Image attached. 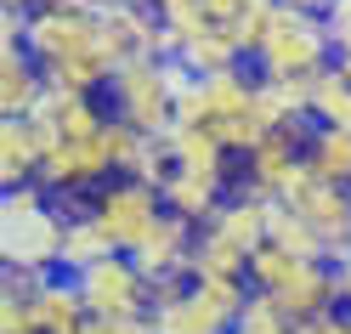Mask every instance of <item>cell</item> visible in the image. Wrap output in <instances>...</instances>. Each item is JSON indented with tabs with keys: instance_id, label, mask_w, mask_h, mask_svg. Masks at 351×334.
Listing matches in <instances>:
<instances>
[{
	"instance_id": "obj_1",
	"label": "cell",
	"mask_w": 351,
	"mask_h": 334,
	"mask_svg": "<svg viewBox=\"0 0 351 334\" xmlns=\"http://www.w3.org/2000/svg\"><path fill=\"white\" fill-rule=\"evenodd\" d=\"M62 238H69V210L46 187L40 182L6 187V204H0V261H6V272H23V278L62 272Z\"/></svg>"
},
{
	"instance_id": "obj_2",
	"label": "cell",
	"mask_w": 351,
	"mask_h": 334,
	"mask_svg": "<svg viewBox=\"0 0 351 334\" xmlns=\"http://www.w3.org/2000/svg\"><path fill=\"white\" fill-rule=\"evenodd\" d=\"M250 69L272 85H312L317 74L335 69V29H328V17L300 12V6H272Z\"/></svg>"
},
{
	"instance_id": "obj_3",
	"label": "cell",
	"mask_w": 351,
	"mask_h": 334,
	"mask_svg": "<svg viewBox=\"0 0 351 334\" xmlns=\"http://www.w3.org/2000/svg\"><path fill=\"white\" fill-rule=\"evenodd\" d=\"M250 289H255V295H267L289 323L317 318V311L340 306L335 261L295 255V250H283V243H261V250L250 255Z\"/></svg>"
},
{
	"instance_id": "obj_4",
	"label": "cell",
	"mask_w": 351,
	"mask_h": 334,
	"mask_svg": "<svg viewBox=\"0 0 351 334\" xmlns=\"http://www.w3.org/2000/svg\"><path fill=\"white\" fill-rule=\"evenodd\" d=\"M182 69H176V57L165 51H147V57H130L114 69V80H108V114L125 119L130 130H142V136H165V130L176 125V91H182Z\"/></svg>"
},
{
	"instance_id": "obj_5",
	"label": "cell",
	"mask_w": 351,
	"mask_h": 334,
	"mask_svg": "<svg viewBox=\"0 0 351 334\" xmlns=\"http://www.w3.org/2000/svg\"><path fill=\"white\" fill-rule=\"evenodd\" d=\"M69 278L80 283V300H85L91 318H142V311H153V295H159V283H153L136 266V255H125V250L102 255V261L85 266V272H69Z\"/></svg>"
},
{
	"instance_id": "obj_6",
	"label": "cell",
	"mask_w": 351,
	"mask_h": 334,
	"mask_svg": "<svg viewBox=\"0 0 351 334\" xmlns=\"http://www.w3.org/2000/svg\"><path fill=\"white\" fill-rule=\"evenodd\" d=\"M165 210H170L165 193L153 182H136V176H119V182H108L91 198V215L102 221V232L114 238V250H125V255H136L147 243V232L165 221Z\"/></svg>"
},
{
	"instance_id": "obj_7",
	"label": "cell",
	"mask_w": 351,
	"mask_h": 334,
	"mask_svg": "<svg viewBox=\"0 0 351 334\" xmlns=\"http://www.w3.org/2000/svg\"><path fill=\"white\" fill-rule=\"evenodd\" d=\"M278 204H283V210H295L306 227H312V232L328 243V255H335V261L351 250V187L323 182V176H312V170L300 165L289 182H283Z\"/></svg>"
},
{
	"instance_id": "obj_8",
	"label": "cell",
	"mask_w": 351,
	"mask_h": 334,
	"mask_svg": "<svg viewBox=\"0 0 351 334\" xmlns=\"http://www.w3.org/2000/svg\"><path fill=\"white\" fill-rule=\"evenodd\" d=\"M317 119H283L255 153H244V170H238L232 193H255V198H278L283 182L306 165V136H312Z\"/></svg>"
},
{
	"instance_id": "obj_9",
	"label": "cell",
	"mask_w": 351,
	"mask_h": 334,
	"mask_svg": "<svg viewBox=\"0 0 351 334\" xmlns=\"http://www.w3.org/2000/svg\"><path fill=\"white\" fill-rule=\"evenodd\" d=\"M153 318H159V334H232V311L221 300H210L199 283H159L153 295Z\"/></svg>"
},
{
	"instance_id": "obj_10",
	"label": "cell",
	"mask_w": 351,
	"mask_h": 334,
	"mask_svg": "<svg viewBox=\"0 0 351 334\" xmlns=\"http://www.w3.org/2000/svg\"><path fill=\"white\" fill-rule=\"evenodd\" d=\"M97 29H102V46L114 51V62L165 51V29H159V17H153L147 0H102Z\"/></svg>"
},
{
	"instance_id": "obj_11",
	"label": "cell",
	"mask_w": 351,
	"mask_h": 334,
	"mask_svg": "<svg viewBox=\"0 0 351 334\" xmlns=\"http://www.w3.org/2000/svg\"><path fill=\"white\" fill-rule=\"evenodd\" d=\"M193 250H199V221L165 210V221L147 232V243L136 250V266L153 283H182L193 272Z\"/></svg>"
},
{
	"instance_id": "obj_12",
	"label": "cell",
	"mask_w": 351,
	"mask_h": 334,
	"mask_svg": "<svg viewBox=\"0 0 351 334\" xmlns=\"http://www.w3.org/2000/svg\"><path fill=\"white\" fill-rule=\"evenodd\" d=\"M51 80L40 69V57L23 40H6L0 46V119H29L40 102H46Z\"/></svg>"
},
{
	"instance_id": "obj_13",
	"label": "cell",
	"mask_w": 351,
	"mask_h": 334,
	"mask_svg": "<svg viewBox=\"0 0 351 334\" xmlns=\"http://www.w3.org/2000/svg\"><path fill=\"white\" fill-rule=\"evenodd\" d=\"M29 300V318H34V334H80V323L91 318L80 300V283L69 272H46V278H29L23 289Z\"/></svg>"
},
{
	"instance_id": "obj_14",
	"label": "cell",
	"mask_w": 351,
	"mask_h": 334,
	"mask_svg": "<svg viewBox=\"0 0 351 334\" xmlns=\"http://www.w3.org/2000/svg\"><path fill=\"white\" fill-rule=\"evenodd\" d=\"M46 153H51V136H46L40 119H0V182L6 187L40 182Z\"/></svg>"
},
{
	"instance_id": "obj_15",
	"label": "cell",
	"mask_w": 351,
	"mask_h": 334,
	"mask_svg": "<svg viewBox=\"0 0 351 334\" xmlns=\"http://www.w3.org/2000/svg\"><path fill=\"white\" fill-rule=\"evenodd\" d=\"M176 57V69H182L187 80H204V74H227V69H244V46H238V40L227 34V29H199V34H193V40H182V46H176L170 51Z\"/></svg>"
},
{
	"instance_id": "obj_16",
	"label": "cell",
	"mask_w": 351,
	"mask_h": 334,
	"mask_svg": "<svg viewBox=\"0 0 351 334\" xmlns=\"http://www.w3.org/2000/svg\"><path fill=\"white\" fill-rule=\"evenodd\" d=\"M165 147H170V165L176 170H204V176H227V182H238V176H232V153L215 142L204 125H170L165 130Z\"/></svg>"
},
{
	"instance_id": "obj_17",
	"label": "cell",
	"mask_w": 351,
	"mask_h": 334,
	"mask_svg": "<svg viewBox=\"0 0 351 334\" xmlns=\"http://www.w3.org/2000/svg\"><path fill=\"white\" fill-rule=\"evenodd\" d=\"M278 0H204V12H210V23L215 29H227L238 46H244V57H255L261 46V29H267V17H272Z\"/></svg>"
},
{
	"instance_id": "obj_18",
	"label": "cell",
	"mask_w": 351,
	"mask_h": 334,
	"mask_svg": "<svg viewBox=\"0 0 351 334\" xmlns=\"http://www.w3.org/2000/svg\"><path fill=\"white\" fill-rule=\"evenodd\" d=\"M306 170L323 176V182L351 187V130H340V125H312V136H306Z\"/></svg>"
},
{
	"instance_id": "obj_19",
	"label": "cell",
	"mask_w": 351,
	"mask_h": 334,
	"mask_svg": "<svg viewBox=\"0 0 351 334\" xmlns=\"http://www.w3.org/2000/svg\"><path fill=\"white\" fill-rule=\"evenodd\" d=\"M102 255H114V238L102 232V221H97L91 210L69 215V238H62V272H85V266L102 261Z\"/></svg>"
},
{
	"instance_id": "obj_20",
	"label": "cell",
	"mask_w": 351,
	"mask_h": 334,
	"mask_svg": "<svg viewBox=\"0 0 351 334\" xmlns=\"http://www.w3.org/2000/svg\"><path fill=\"white\" fill-rule=\"evenodd\" d=\"M153 17H159V29H165V57L182 46V40H193L199 29H210V12H204V0H147Z\"/></svg>"
},
{
	"instance_id": "obj_21",
	"label": "cell",
	"mask_w": 351,
	"mask_h": 334,
	"mask_svg": "<svg viewBox=\"0 0 351 334\" xmlns=\"http://www.w3.org/2000/svg\"><path fill=\"white\" fill-rule=\"evenodd\" d=\"M312 119L351 130V80H346L340 69H328V74L312 80Z\"/></svg>"
},
{
	"instance_id": "obj_22",
	"label": "cell",
	"mask_w": 351,
	"mask_h": 334,
	"mask_svg": "<svg viewBox=\"0 0 351 334\" xmlns=\"http://www.w3.org/2000/svg\"><path fill=\"white\" fill-rule=\"evenodd\" d=\"M232 334H295V323L283 318V311H278V306H272L267 295H250V306L238 311Z\"/></svg>"
},
{
	"instance_id": "obj_23",
	"label": "cell",
	"mask_w": 351,
	"mask_h": 334,
	"mask_svg": "<svg viewBox=\"0 0 351 334\" xmlns=\"http://www.w3.org/2000/svg\"><path fill=\"white\" fill-rule=\"evenodd\" d=\"M80 334H159V318L142 311V318H85Z\"/></svg>"
},
{
	"instance_id": "obj_24",
	"label": "cell",
	"mask_w": 351,
	"mask_h": 334,
	"mask_svg": "<svg viewBox=\"0 0 351 334\" xmlns=\"http://www.w3.org/2000/svg\"><path fill=\"white\" fill-rule=\"evenodd\" d=\"M295 334H351V306H328L317 318H300Z\"/></svg>"
},
{
	"instance_id": "obj_25",
	"label": "cell",
	"mask_w": 351,
	"mask_h": 334,
	"mask_svg": "<svg viewBox=\"0 0 351 334\" xmlns=\"http://www.w3.org/2000/svg\"><path fill=\"white\" fill-rule=\"evenodd\" d=\"M335 283H340V306H351V250L335 261Z\"/></svg>"
},
{
	"instance_id": "obj_26",
	"label": "cell",
	"mask_w": 351,
	"mask_h": 334,
	"mask_svg": "<svg viewBox=\"0 0 351 334\" xmlns=\"http://www.w3.org/2000/svg\"><path fill=\"white\" fill-rule=\"evenodd\" d=\"M335 69L351 80V34H340V40H335Z\"/></svg>"
},
{
	"instance_id": "obj_27",
	"label": "cell",
	"mask_w": 351,
	"mask_h": 334,
	"mask_svg": "<svg viewBox=\"0 0 351 334\" xmlns=\"http://www.w3.org/2000/svg\"><path fill=\"white\" fill-rule=\"evenodd\" d=\"M278 6H300V12H328L335 0H278Z\"/></svg>"
},
{
	"instance_id": "obj_28",
	"label": "cell",
	"mask_w": 351,
	"mask_h": 334,
	"mask_svg": "<svg viewBox=\"0 0 351 334\" xmlns=\"http://www.w3.org/2000/svg\"><path fill=\"white\" fill-rule=\"evenodd\" d=\"M0 6H12V12H40L46 0H0Z\"/></svg>"
}]
</instances>
